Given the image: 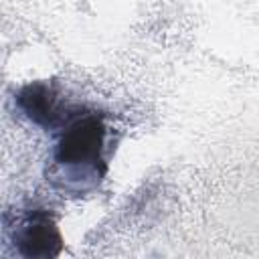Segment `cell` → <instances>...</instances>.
I'll list each match as a JSON object with an SVG mask.
<instances>
[{"label": "cell", "instance_id": "3957f363", "mask_svg": "<svg viewBox=\"0 0 259 259\" xmlns=\"http://www.w3.org/2000/svg\"><path fill=\"white\" fill-rule=\"evenodd\" d=\"M16 105L32 123L49 130L63 125L67 117L77 109L73 105H63L57 91L47 83H32L20 89L16 95Z\"/></svg>", "mask_w": 259, "mask_h": 259}, {"label": "cell", "instance_id": "6da1fadb", "mask_svg": "<svg viewBox=\"0 0 259 259\" xmlns=\"http://www.w3.org/2000/svg\"><path fill=\"white\" fill-rule=\"evenodd\" d=\"M105 123L95 111L81 113L77 107L67 121L53 150V184L71 194H83L99 184L105 174Z\"/></svg>", "mask_w": 259, "mask_h": 259}, {"label": "cell", "instance_id": "7a4b0ae2", "mask_svg": "<svg viewBox=\"0 0 259 259\" xmlns=\"http://www.w3.org/2000/svg\"><path fill=\"white\" fill-rule=\"evenodd\" d=\"M6 235L22 257H55L63 247L55 223L42 208L24 210L12 225L6 221Z\"/></svg>", "mask_w": 259, "mask_h": 259}]
</instances>
